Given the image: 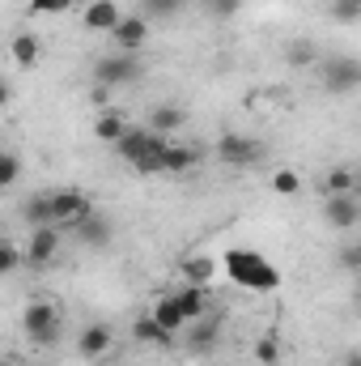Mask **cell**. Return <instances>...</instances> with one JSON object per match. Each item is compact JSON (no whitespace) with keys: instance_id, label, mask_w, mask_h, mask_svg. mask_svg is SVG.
Masks as SVG:
<instances>
[{"instance_id":"d4e9b609","label":"cell","mask_w":361,"mask_h":366,"mask_svg":"<svg viewBox=\"0 0 361 366\" xmlns=\"http://www.w3.org/2000/svg\"><path fill=\"white\" fill-rule=\"evenodd\" d=\"M285 60H289L293 69H310V64L319 60V51H315V43H306V39H293V43L285 47Z\"/></svg>"},{"instance_id":"1f68e13d","label":"cell","mask_w":361,"mask_h":366,"mask_svg":"<svg viewBox=\"0 0 361 366\" xmlns=\"http://www.w3.org/2000/svg\"><path fill=\"white\" fill-rule=\"evenodd\" d=\"M17 179H21V158L13 149H4V158H0V187H13Z\"/></svg>"},{"instance_id":"7a4b0ae2","label":"cell","mask_w":361,"mask_h":366,"mask_svg":"<svg viewBox=\"0 0 361 366\" xmlns=\"http://www.w3.org/2000/svg\"><path fill=\"white\" fill-rule=\"evenodd\" d=\"M166 141H171V137H162V132H153V128L145 124V128H128L123 141L115 145V154H119L128 167H136L141 175H162V149H166Z\"/></svg>"},{"instance_id":"44dd1931","label":"cell","mask_w":361,"mask_h":366,"mask_svg":"<svg viewBox=\"0 0 361 366\" xmlns=\"http://www.w3.org/2000/svg\"><path fill=\"white\" fill-rule=\"evenodd\" d=\"M9 56H13V64H17V69H34V64H39V56H43L39 34H17V39H13V47H9Z\"/></svg>"},{"instance_id":"8d00e7d4","label":"cell","mask_w":361,"mask_h":366,"mask_svg":"<svg viewBox=\"0 0 361 366\" xmlns=\"http://www.w3.org/2000/svg\"><path fill=\"white\" fill-rule=\"evenodd\" d=\"M353 307H357V315H361V285H357V298H353Z\"/></svg>"},{"instance_id":"603a6c76","label":"cell","mask_w":361,"mask_h":366,"mask_svg":"<svg viewBox=\"0 0 361 366\" xmlns=\"http://www.w3.org/2000/svg\"><path fill=\"white\" fill-rule=\"evenodd\" d=\"M179 273H183L187 285H208L213 273H217V260H208V256H187L179 264Z\"/></svg>"},{"instance_id":"cb8c5ba5","label":"cell","mask_w":361,"mask_h":366,"mask_svg":"<svg viewBox=\"0 0 361 366\" xmlns=\"http://www.w3.org/2000/svg\"><path fill=\"white\" fill-rule=\"evenodd\" d=\"M349 192H357V171L332 167V171L323 175V196H349Z\"/></svg>"},{"instance_id":"3957f363","label":"cell","mask_w":361,"mask_h":366,"mask_svg":"<svg viewBox=\"0 0 361 366\" xmlns=\"http://www.w3.org/2000/svg\"><path fill=\"white\" fill-rule=\"evenodd\" d=\"M21 328L34 345H56L60 328H64V307L56 298H30L21 311Z\"/></svg>"},{"instance_id":"ffe728a7","label":"cell","mask_w":361,"mask_h":366,"mask_svg":"<svg viewBox=\"0 0 361 366\" xmlns=\"http://www.w3.org/2000/svg\"><path fill=\"white\" fill-rule=\"evenodd\" d=\"M183 124H187V111H183V107H171V102H162V107H153V111H149V128H153V132H162V137L179 132Z\"/></svg>"},{"instance_id":"8992f818","label":"cell","mask_w":361,"mask_h":366,"mask_svg":"<svg viewBox=\"0 0 361 366\" xmlns=\"http://www.w3.org/2000/svg\"><path fill=\"white\" fill-rule=\"evenodd\" d=\"M136 77H141V60H136V51H106L102 60H93V81L106 86V90L132 86Z\"/></svg>"},{"instance_id":"74e56055","label":"cell","mask_w":361,"mask_h":366,"mask_svg":"<svg viewBox=\"0 0 361 366\" xmlns=\"http://www.w3.org/2000/svg\"><path fill=\"white\" fill-rule=\"evenodd\" d=\"M357 196H361V175H357Z\"/></svg>"},{"instance_id":"52a82bcc","label":"cell","mask_w":361,"mask_h":366,"mask_svg":"<svg viewBox=\"0 0 361 366\" xmlns=\"http://www.w3.org/2000/svg\"><path fill=\"white\" fill-rule=\"evenodd\" d=\"M319 86L327 94H357L361 90V60L357 56H327L319 64Z\"/></svg>"},{"instance_id":"e575fe53","label":"cell","mask_w":361,"mask_h":366,"mask_svg":"<svg viewBox=\"0 0 361 366\" xmlns=\"http://www.w3.org/2000/svg\"><path fill=\"white\" fill-rule=\"evenodd\" d=\"M90 102H93V107H98V111H106V107H111V90L93 81V86H90Z\"/></svg>"},{"instance_id":"ac0fdd59","label":"cell","mask_w":361,"mask_h":366,"mask_svg":"<svg viewBox=\"0 0 361 366\" xmlns=\"http://www.w3.org/2000/svg\"><path fill=\"white\" fill-rule=\"evenodd\" d=\"M128 128H132V124H128L115 107H106V111H98V115H93V137H98V141H106V145H119Z\"/></svg>"},{"instance_id":"d590c367","label":"cell","mask_w":361,"mask_h":366,"mask_svg":"<svg viewBox=\"0 0 361 366\" xmlns=\"http://www.w3.org/2000/svg\"><path fill=\"white\" fill-rule=\"evenodd\" d=\"M340 366H361V354H345V358H340Z\"/></svg>"},{"instance_id":"d6986e66","label":"cell","mask_w":361,"mask_h":366,"mask_svg":"<svg viewBox=\"0 0 361 366\" xmlns=\"http://www.w3.org/2000/svg\"><path fill=\"white\" fill-rule=\"evenodd\" d=\"M132 337H136V345H158V350H171L175 345V332H166L153 315H141L132 324Z\"/></svg>"},{"instance_id":"7402d4cb","label":"cell","mask_w":361,"mask_h":366,"mask_svg":"<svg viewBox=\"0 0 361 366\" xmlns=\"http://www.w3.org/2000/svg\"><path fill=\"white\" fill-rule=\"evenodd\" d=\"M26 222H30V230H34V226H56V204H51V192H34V196L26 200Z\"/></svg>"},{"instance_id":"f546056e","label":"cell","mask_w":361,"mask_h":366,"mask_svg":"<svg viewBox=\"0 0 361 366\" xmlns=\"http://www.w3.org/2000/svg\"><path fill=\"white\" fill-rule=\"evenodd\" d=\"M26 260V247H17L13 239L0 243V273H17V264Z\"/></svg>"},{"instance_id":"4fadbf2b","label":"cell","mask_w":361,"mask_h":366,"mask_svg":"<svg viewBox=\"0 0 361 366\" xmlns=\"http://www.w3.org/2000/svg\"><path fill=\"white\" fill-rule=\"evenodd\" d=\"M221 328H225V320H221V311H208L204 320H195V324H191V337H187V345H191L195 354H208V350L217 345V337H221Z\"/></svg>"},{"instance_id":"e0dca14e","label":"cell","mask_w":361,"mask_h":366,"mask_svg":"<svg viewBox=\"0 0 361 366\" xmlns=\"http://www.w3.org/2000/svg\"><path fill=\"white\" fill-rule=\"evenodd\" d=\"M179 307H183V315H187V324L204 320V315L213 311V294H208V285H183L179 290Z\"/></svg>"},{"instance_id":"8fae6325","label":"cell","mask_w":361,"mask_h":366,"mask_svg":"<svg viewBox=\"0 0 361 366\" xmlns=\"http://www.w3.org/2000/svg\"><path fill=\"white\" fill-rule=\"evenodd\" d=\"M145 39H149V17H145V13H128V17L111 30L115 51H136V47H145Z\"/></svg>"},{"instance_id":"836d02e7","label":"cell","mask_w":361,"mask_h":366,"mask_svg":"<svg viewBox=\"0 0 361 366\" xmlns=\"http://www.w3.org/2000/svg\"><path fill=\"white\" fill-rule=\"evenodd\" d=\"M340 269H345V273H361V243L340 252Z\"/></svg>"},{"instance_id":"5b68a950","label":"cell","mask_w":361,"mask_h":366,"mask_svg":"<svg viewBox=\"0 0 361 366\" xmlns=\"http://www.w3.org/2000/svg\"><path fill=\"white\" fill-rule=\"evenodd\" d=\"M51 204H56V226H60L64 234H73L86 217L98 213L93 200H90V192H81V187H56V192H51Z\"/></svg>"},{"instance_id":"4dcf8cb0","label":"cell","mask_w":361,"mask_h":366,"mask_svg":"<svg viewBox=\"0 0 361 366\" xmlns=\"http://www.w3.org/2000/svg\"><path fill=\"white\" fill-rule=\"evenodd\" d=\"M204 4V13L213 17V21H230L238 9H243V0H200Z\"/></svg>"},{"instance_id":"30bf717a","label":"cell","mask_w":361,"mask_h":366,"mask_svg":"<svg viewBox=\"0 0 361 366\" xmlns=\"http://www.w3.org/2000/svg\"><path fill=\"white\" fill-rule=\"evenodd\" d=\"M123 17H128V13L119 9V0H90L86 13H81V26L93 30V34H111Z\"/></svg>"},{"instance_id":"ba28073f","label":"cell","mask_w":361,"mask_h":366,"mask_svg":"<svg viewBox=\"0 0 361 366\" xmlns=\"http://www.w3.org/2000/svg\"><path fill=\"white\" fill-rule=\"evenodd\" d=\"M60 243H64V230L60 226H34L30 230V243H26V260L34 269H43V264H51L60 256Z\"/></svg>"},{"instance_id":"83f0119b","label":"cell","mask_w":361,"mask_h":366,"mask_svg":"<svg viewBox=\"0 0 361 366\" xmlns=\"http://www.w3.org/2000/svg\"><path fill=\"white\" fill-rule=\"evenodd\" d=\"M187 0H141V13L153 21V17H179Z\"/></svg>"},{"instance_id":"7c38bea8","label":"cell","mask_w":361,"mask_h":366,"mask_svg":"<svg viewBox=\"0 0 361 366\" xmlns=\"http://www.w3.org/2000/svg\"><path fill=\"white\" fill-rule=\"evenodd\" d=\"M111 345H115V332H111V324H102V320L86 324L81 337H77V354H81V358H102V354H111Z\"/></svg>"},{"instance_id":"5bb4252c","label":"cell","mask_w":361,"mask_h":366,"mask_svg":"<svg viewBox=\"0 0 361 366\" xmlns=\"http://www.w3.org/2000/svg\"><path fill=\"white\" fill-rule=\"evenodd\" d=\"M200 145H179V141H166V149H162V175H183V171H191L195 162H200Z\"/></svg>"},{"instance_id":"4316f807","label":"cell","mask_w":361,"mask_h":366,"mask_svg":"<svg viewBox=\"0 0 361 366\" xmlns=\"http://www.w3.org/2000/svg\"><path fill=\"white\" fill-rule=\"evenodd\" d=\"M327 17L340 26H353L361 21V0H327Z\"/></svg>"},{"instance_id":"277c9868","label":"cell","mask_w":361,"mask_h":366,"mask_svg":"<svg viewBox=\"0 0 361 366\" xmlns=\"http://www.w3.org/2000/svg\"><path fill=\"white\" fill-rule=\"evenodd\" d=\"M213 158L225 167H260L268 158V145L251 132H221L213 141Z\"/></svg>"},{"instance_id":"9c48e42d","label":"cell","mask_w":361,"mask_h":366,"mask_svg":"<svg viewBox=\"0 0 361 366\" xmlns=\"http://www.w3.org/2000/svg\"><path fill=\"white\" fill-rule=\"evenodd\" d=\"M323 222H327L332 230H353V226L361 222V196L357 192H349V196H327Z\"/></svg>"},{"instance_id":"2e32d148","label":"cell","mask_w":361,"mask_h":366,"mask_svg":"<svg viewBox=\"0 0 361 366\" xmlns=\"http://www.w3.org/2000/svg\"><path fill=\"white\" fill-rule=\"evenodd\" d=\"M149 315H153L166 332H183V328H187V315H183V307H179V294H158V302L149 307Z\"/></svg>"},{"instance_id":"6da1fadb","label":"cell","mask_w":361,"mask_h":366,"mask_svg":"<svg viewBox=\"0 0 361 366\" xmlns=\"http://www.w3.org/2000/svg\"><path fill=\"white\" fill-rule=\"evenodd\" d=\"M221 269H225V277H230L234 285H243V290H251V294H272V290L280 285V269L272 264L268 256L251 252V247H230V252L221 256Z\"/></svg>"},{"instance_id":"9a60e30c","label":"cell","mask_w":361,"mask_h":366,"mask_svg":"<svg viewBox=\"0 0 361 366\" xmlns=\"http://www.w3.org/2000/svg\"><path fill=\"white\" fill-rule=\"evenodd\" d=\"M73 239H77L81 247H106V243L115 239V226H111L106 213H93V217H86V222L73 230Z\"/></svg>"},{"instance_id":"f1b7e54d","label":"cell","mask_w":361,"mask_h":366,"mask_svg":"<svg viewBox=\"0 0 361 366\" xmlns=\"http://www.w3.org/2000/svg\"><path fill=\"white\" fill-rule=\"evenodd\" d=\"M255 362L260 366H276L280 362V341H276V332H264V337L255 341Z\"/></svg>"},{"instance_id":"d6a6232c","label":"cell","mask_w":361,"mask_h":366,"mask_svg":"<svg viewBox=\"0 0 361 366\" xmlns=\"http://www.w3.org/2000/svg\"><path fill=\"white\" fill-rule=\"evenodd\" d=\"M77 0H30V13L34 17H51V13H68Z\"/></svg>"},{"instance_id":"484cf974","label":"cell","mask_w":361,"mask_h":366,"mask_svg":"<svg viewBox=\"0 0 361 366\" xmlns=\"http://www.w3.org/2000/svg\"><path fill=\"white\" fill-rule=\"evenodd\" d=\"M272 192H276V196H298V192H302V175H298L293 167H276V171H272Z\"/></svg>"}]
</instances>
